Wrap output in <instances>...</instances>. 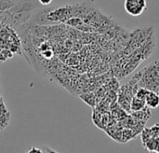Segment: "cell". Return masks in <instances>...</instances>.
Here are the masks:
<instances>
[{
  "label": "cell",
  "instance_id": "1",
  "mask_svg": "<svg viewBox=\"0 0 159 153\" xmlns=\"http://www.w3.org/2000/svg\"><path fill=\"white\" fill-rule=\"evenodd\" d=\"M140 87L155 91L159 93V61H156L137 74Z\"/></svg>",
  "mask_w": 159,
  "mask_h": 153
},
{
  "label": "cell",
  "instance_id": "2",
  "mask_svg": "<svg viewBox=\"0 0 159 153\" xmlns=\"http://www.w3.org/2000/svg\"><path fill=\"white\" fill-rule=\"evenodd\" d=\"M124 7L127 13L133 17L142 15L147 8L146 0H125Z\"/></svg>",
  "mask_w": 159,
  "mask_h": 153
},
{
  "label": "cell",
  "instance_id": "3",
  "mask_svg": "<svg viewBox=\"0 0 159 153\" xmlns=\"http://www.w3.org/2000/svg\"><path fill=\"white\" fill-rule=\"evenodd\" d=\"M145 103L149 108H157L159 107V93L155 91L148 90L145 95Z\"/></svg>",
  "mask_w": 159,
  "mask_h": 153
},
{
  "label": "cell",
  "instance_id": "4",
  "mask_svg": "<svg viewBox=\"0 0 159 153\" xmlns=\"http://www.w3.org/2000/svg\"><path fill=\"white\" fill-rule=\"evenodd\" d=\"M146 106L145 100L143 98H140L138 96H134L132 97L131 101H130V109L132 111H140L142 109H143Z\"/></svg>",
  "mask_w": 159,
  "mask_h": 153
},
{
  "label": "cell",
  "instance_id": "5",
  "mask_svg": "<svg viewBox=\"0 0 159 153\" xmlns=\"http://www.w3.org/2000/svg\"><path fill=\"white\" fill-rule=\"evenodd\" d=\"M16 3H14L11 0H0V12L6 11L12 7Z\"/></svg>",
  "mask_w": 159,
  "mask_h": 153
},
{
  "label": "cell",
  "instance_id": "6",
  "mask_svg": "<svg viewBox=\"0 0 159 153\" xmlns=\"http://www.w3.org/2000/svg\"><path fill=\"white\" fill-rule=\"evenodd\" d=\"M52 1H53V0H38V2H39L41 5H44V6H46V5H49Z\"/></svg>",
  "mask_w": 159,
  "mask_h": 153
},
{
  "label": "cell",
  "instance_id": "7",
  "mask_svg": "<svg viewBox=\"0 0 159 153\" xmlns=\"http://www.w3.org/2000/svg\"><path fill=\"white\" fill-rule=\"evenodd\" d=\"M6 60H7V57L3 53V50H0V62H4Z\"/></svg>",
  "mask_w": 159,
  "mask_h": 153
},
{
  "label": "cell",
  "instance_id": "8",
  "mask_svg": "<svg viewBox=\"0 0 159 153\" xmlns=\"http://www.w3.org/2000/svg\"><path fill=\"white\" fill-rule=\"evenodd\" d=\"M3 24H4V23H3V22H0V29H1V28H2V25H3Z\"/></svg>",
  "mask_w": 159,
  "mask_h": 153
}]
</instances>
